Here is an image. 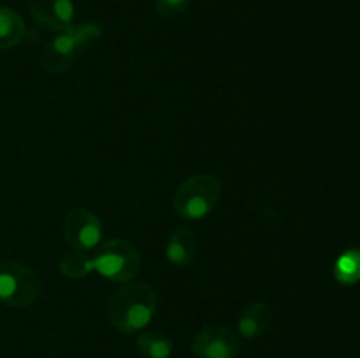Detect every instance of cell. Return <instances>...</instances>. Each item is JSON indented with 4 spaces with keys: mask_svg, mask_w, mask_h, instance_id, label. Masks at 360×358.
Wrapping results in <instances>:
<instances>
[{
    "mask_svg": "<svg viewBox=\"0 0 360 358\" xmlns=\"http://www.w3.org/2000/svg\"><path fill=\"white\" fill-rule=\"evenodd\" d=\"M157 311V293L148 283H130L116 290L108 302V318L122 333H136L148 326Z\"/></svg>",
    "mask_w": 360,
    "mask_h": 358,
    "instance_id": "1",
    "label": "cell"
},
{
    "mask_svg": "<svg viewBox=\"0 0 360 358\" xmlns=\"http://www.w3.org/2000/svg\"><path fill=\"white\" fill-rule=\"evenodd\" d=\"M102 30L97 23L72 25L69 30L60 32L53 41L44 46L41 53V63L44 70L53 76L67 72L72 65L74 56L79 49L90 48L101 39Z\"/></svg>",
    "mask_w": 360,
    "mask_h": 358,
    "instance_id": "2",
    "label": "cell"
},
{
    "mask_svg": "<svg viewBox=\"0 0 360 358\" xmlns=\"http://www.w3.org/2000/svg\"><path fill=\"white\" fill-rule=\"evenodd\" d=\"M220 199V179L211 174H195L178 186L172 206L179 218L197 221L213 213Z\"/></svg>",
    "mask_w": 360,
    "mask_h": 358,
    "instance_id": "3",
    "label": "cell"
},
{
    "mask_svg": "<svg viewBox=\"0 0 360 358\" xmlns=\"http://www.w3.org/2000/svg\"><path fill=\"white\" fill-rule=\"evenodd\" d=\"M94 270L115 283H129L139 274L141 255L132 242L109 239L95 251Z\"/></svg>",
    "mask_w": 360,
    "mask_h": 358,
    "instance_id": "4",
    "label": "cell"
},
{
    "mask_svg": "<svg viewBox=\"0 0 360 358\" xmlns=\"http://www.w3.org/2000/svg\"><path fill=\"white\" fill-rule=\"evenodd\" d=\"M41 295V279L21 262L0 263V302L9 307H28Z\"/></svg>",
    "mask_w": 360,
    "mask_h": 358,
    "instance_id": "5",
    "label": "cell"
},
{
    "mask_svg": "<svg viewBox=\"0 0 360 358\" xmlns=\"http://www.w3.org/2000/svg\"><path fill=\"white\" fill-rule=\"evenodd\" d=\"M102 221L94 211L86 207H74L63 218L62 234L67 244L77 251H90L97 248L102 239Z\"/></svg>",
    "mask_w": 360,
    "mask_h": 358,
    "instance_id": "6",
    "label": "cell"
},
{
    "mask_svg": "<svg viewBox=\"0 0 360 358\" xmlns=\"http://www.w3.org/2000/svg\"><path fill=\"white\" fill-rule=\"evenodd\" d=\"M195 358H238L241 344L232 329L225 325L204 326L192 340Z\"/></svg>",
    "mask_w": 360,
    "mask_h": 358,
    "instance_id": "7",
    "label": "cell"
},
{
    "mask_svg": "<svg viewBox=\"0 0 360 358\" xmlns=\"http://www.w3.org/2000/svg\"><path fill=\"white\" fill-rule=\"evenodd\" d=\"M28 11L39 25L53 32H65L72 27V0H27Z\"/></svg>",
    "mask_w": 360,
    "mask_h": 358,
    "instance_id": "8",
    "label": "cell"
},
{
    "mask_svg": "<svg viewBox=\"0 0 360 358\" xmlns=\"http://www.w3.org/2000/svg\"><path fill=\"white\" fill-rule=\"evenodd\" d=\"M197 255V239L186 227H176L169 235L165 256L176 267H186Z\"/></svg>",
    "mask_w": 360,
    "mask_h": 358,
    "instance_id": "9",
    "label": "cell"
},
{
    "mask_svg": "<svg viewBox=\"0 0 360 358\" xmlns=\"http://www.w3.org/2000/svg\"><path fill=\"white\" fill-rule=\"evenodd\" d=\"M273 321V312L266 302H252L239 316L238 329L245 339L260 337Z\"/></svg>",
    "mask_w": 360,
    "mask_h": 358,
    "instance_id": "10",
    "label": "cell"
},
{
    "mask_svg": "<svg viewBox=\"0 0 360 358\" xmlns=\"http://www.w3.org/2000/svg\"><path fill=\"white\" fill-rule=\"evenodd\" d=\"M23 20L16 11L0 6V49H11L20 44L25 37Z\"/></svg>",
    "mask_w": 360,
    "mask_h": 358,
    "instance_id": "11",
    "label": "cell"
},
{
    "mask_svg": "<svg viewBox=\"0 0 360 358\" xmlns=\"http://www.w3.org/2000/svg\"><path fill=\"white\" fill-rule=\"evenodd\" d=\"M136 346L144 358H169L172 353V340L158 330H148L141 333Z\"/></svg>",
    "mask_w": 360,
    "mask_h": 358,
    "instance_id": "12",
    "label": "cell"
},
{
    "mask_svg": "<svg viewBox=\"0 0 360 358\" xmlns=\"http://www.w3.org/2000/svg\"><path fill=\"white\" fill-rule=\"evenodd\" d=\"M334 277L345 286L360 283V249H347L334 265Z\"/></svg>",
    "mask_w": 360,
    "mask_h": 358,
    "instance_id": "13",
    "label": "cell"
},
{
    "mask_svg": "<svg viewBox=\"0 0 360 358\" xmlns=\"http://www.w3.org/2000/svg\"><path fill=\"white\" fill-rule=\"evenodd\" d=\"M58 267L60 272L65 277L81 279V277H86L94 270V258L88 256L86 251H77V249H74V251L62 256Z\"/></svg>",
    "mask_w": 360,
    "mask_h": 358,
    "instance_id": "14",
    "label": "cell"
},
{
    "mask_svg": "<svg viewBox=\"0 0 360 358\" xmlns=\"http://www.w3.org/2000/svg\"><path fill=\"white\" fill-rule=\"evenodd\" d=\"M190 0H157L155 9L162 18H178L186 13Z\"/></svg>",
    "mask_w": 360,
    "mask_h": 358,
    "instance_id": "15",
    "label": "cell"
}]
</instances>
